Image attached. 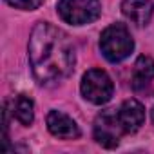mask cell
I'll use <instances>...</instances> for the list:
<instances>
[{"label":"cell","mask_w":154,"mask_h":154,"mask_svg":"<svg viewBox=\"0 0 154 154\" xmlns=\"http://www.w3.org/2000/svg\"><path fill=\"white\" fill-rule=\"evenodd\" d=\"M74 45L69 36L47 24L38 22L29 38V62L40 84H54L72 72Z\"/></svg>","instance_id":"obj_1"},{"label":"cell","mask_w":154,"mask_h":154,"mask_svg":"<svg viewBox=\"0 0 154 154\" xmlns=\"http://www.w3.org/2000/svg\"><path fill=\"white\" fill-rule=\"evenodd\" d=\"M100 49L109 62H122L132 53L134 42L125 26L114 24V26H109L102 33Z\"/></svg>","instance_id":"obj_2"},{"label":"cell","mask_w":154,"mask_h":154,"mask_svg":"<svg viewBox=\"0 0 154 154\" xmlns=\"http://www.w3.org/2000/svg\"><path fill=\"white\" fill-rule=\"evenodd\" d=\"M100 2L98 0H60L58 13L60 17L72 26L91 24L100 17Z\"/></svg>","instance_id":"obj_3"},{"label":"cell","mask_w":154,"mask_h":154,"mask_svg":"<svg viewBox=\"0 0 154 154\" xmlns=\"http://www.w3.org/2000/svg\"><path fill=\"white\" fill-rule=\"evenodd\" d=\"M112 82L109 74L102 69H91L84 74L82 78V94L87 102L102 105L107 103L112 96Z\"/></svg>","instance_id":"obj_4"},{"label":"cell","mask_w":154,"mask_h":154,"mask_svg":"<svg viewBox=\"0 0 154 154\" xmlns=\"http://www.w3.org/2000/svg\"><path fill=\"white\" fill-rule=\"evenodd\" d=\"M123 129L122 123L118 120V112L114 111H103L96 116L94 120V140L105 147V149H112L120 143V136H122Z\"/></svg>","instance_id":"obj_5"},{"label":"cell","mask_w":154,"mask_h":154,"mask_svg":"<svg viewBox=\"0 0 154 154\" xmlns=\"http://www.w3.org/2000/svg\"><path fill=\"white\" fill-rule=\"evenodd\" d=\"M47 129L53 136L62 140H74L80 136V129L76 122L60 111H51L47 114Z\"/></svg>","instance_id":"obj_6"},{"label":"cell","mask_w":154,"mask_h":154,"mask_svg":"<svg viewBox=\"0 0 154 154\" xmlns=\"http://www.w3.org/2000/svg\"><path fill=\"white\" fill-rule=\"evenodd\" d=\"M123 132H136L145 122V109L138 100H125L118 111Z\"/></svg>","instance_id":"obj_7"},{"label":"cell","mask_w":154,"mask_h":154,"mask_svg":"<svg viewBox=\"0 0 154 154\" xmlns=\"http://www.w3.org/2000/svg\"><path fill=\"white\" fill-rule=\"evenodd\" d=\"M152 9L154 8L150 0H123L122 2V13L136 26L149 24L152 17Z\"/></svg>","instance_id":"obj_8"},{"label":"cell","mask_w":154,"mask_h":154,"mask_svg":"<svg viewBox=\"0 0 154 154\" xmlns=\"http://www.w3.org/2000/svg\"><path fill=\"white\" fill-rule=\"evenodd\" d=\"M154 78V60L150 56H140L132 71V87L136 91L145 89Z\"/></svg>","instance_id":"obj_9"},{"label":"cell","mask_w":154,"mask_h":154,"mask_svg":"<svg viewBox=\"0 0 154 154\" xmlns=\"http://www.w3.org/2000/svg\"><path fill=\"white\" fill-rule=\"evenodd\" d=\"M13 116L22 123V125H31L33 118H35V111H33V102L26 96L20 94L13 100Z\"/></svg>","instance_id":"obj_10"},{"label":"cell","mask_w":154,"mask_h":154,"mask_svg":"<svg viewBox=\"0 0 154 154\" xmlns=\"http://www.w3.org/2000/svg\"><path fill=\"white\" fill-rule=\"evenodd\" d=\"M6 2L13 8H18V9H36L44 0H6Z\"/></svg>","instance_id":"obj_11"},{"label":"cell","mask_w":154,"mask_h":154,"mask_svg":"<svg viewBox=\"0 0 154 154\" xmlns=\"http://www.w3.org/2000/svg\"><path fill=\"white\" fill-rule=\"evenodd\" d=\"M150 118H152V123H154V109L150 111Z\"/></svg>","instance_id":"obj_12"}]
</instances>
